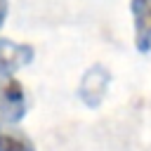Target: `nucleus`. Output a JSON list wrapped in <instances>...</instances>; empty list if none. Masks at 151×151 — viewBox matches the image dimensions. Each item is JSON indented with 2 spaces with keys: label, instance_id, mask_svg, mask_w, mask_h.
<instances>
[{
  "label": "nucleus",
  "instance_id": "1",
  "mask_svg": "<svg viewBox=\"0 0 151 151\" xmlns=\"http://www.w3.org/2000/svg\"><path fill=\"white\" fill-rule=\"evenodd\" d=\"M28 111V99L17 78L0 76V125H17Z\"/></svg>",
  "mask_w": 151,
  "mask_h": 151
},
{
  "label": "nucleus",
  "instance_id": "2",
  "mask_svg": "<svg viewBox=\"0 0 151 151\" xmlns=\"http://www.w3.org/2000/svg\"><path fill=\"white\" fill-rule=\"evenodd\" d=\"M109 85H111V73H109V68L101 66V64H94V66H90V68L83 73L80 85H78V97H80V101H83L85 106L97 109V106L104 101V97H106V92H109Z\"/></svg>",
  "mask_w": 151,
  "mask_h": 151
},
{
  "label": "nucleus",
  "instance_id": "3",
  "mask_svg": "<svg viewBox=\"0 0 151 151\" xmlns=\"http://www.w3.org/2000/svg\"><path fill=\"white\" fill-rule=\"evenodd\" d=\"M33 59H35V52L31 45L0 38V76H9V73L28 66Z\"/></svg>",
  "mask_w": 151,
  "mask_h": 151
},
{
  "label": "nucleus",
  "instance_id": "4",
  "mask_svg": "<svg viewBox=\"0 0 151 151\" xmlns=\"http://www.w3.org/2000/svg\"><path fill=\"white\" fill-rule=\"evenodd\" d=\"M130 14L134 24V47L139 54L151 52V0H130Z\"/></svg>",
  "mask_w": 151,
  "mask_h": 151
},
{
  "label": "nucleus",
  "instance_id": "5",
  "mask_svg": "<svg viewBox=\"0 0 151 151\" xmlns=\"http://www.w3.org/2000/svg\"><path fill=\"white\" fill-rule=\"evenodd\" d=\"M0 151H35V146H33V144H31V139H28V137H24V134L5 132L2 144H0Z\"/></svg>",
  "mask_w": 151,
  "mask_h": 151
},
{
  "label": "nucleus",
  "instance_id": "6",
  "mask_svg": "<svg viewBox=\"0 0 151 151\" xmlns=\"http://www.w3.org/2000/svg\"><path fill=\"white\" fill-rule=\"evenodd\" d=\"M7 0H0V26L5 24V19H7Z\"/></svg>",
  "mask_w": 151,
  "mask_h": 151
},
{
  "label": "nucleus",
  "instance_id": "7",
  "mask_svg": "<svg viewBox=\"0 0 151 151\" xmlns=\"http://www.w3.org/2000/svg\"><path fill=\"white\" fill-rule=\"evenodd\" d=\"M2 137H5V130L0 127V144H2Z\"/></svg>",
  "mask_w": 151,
  "mask_h": 151
}]
</instances>
